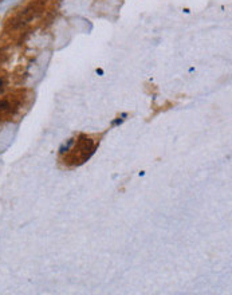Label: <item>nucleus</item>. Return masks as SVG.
I'll return each instance as SVG.
<instances>
[{
	"label": "nucleus",
	"instance_id": "nucleus-1",
	"mask_svg": "<svg viewBox=\"0 0 232 295\" xmlns=\"http://www.w3.org/2000/svg\"><path fill=\"white\" fill-rule=\"evenodd\" d=\"M97 145L91 141L87 136H79L77 142H74V138L69 139L64 145H62L59 149L61 154H66L64 161L71 162V165H81L86 162L90 157L94 154Z\"/></svg>",
	"mask_w": 232,
	"mask_h": 295
},
{
	"label": "nucleus",
	"instance_id": "nucleus-4",
	"mask_svg": "<svg viewBox=\"0 0 232 295\" xmlns=\"http://www.w3.org/2000/svg\"><path fill=\"white\" fill-rule=\"evenodd\" d=\"M4 91V79L0 78V94Z\"/></svg>",
	"mask_w": 232,
	"mask_h": 295
},
{
	"label": "nucleus",
	"instance_id": "nucleus-3",
	"mask_svg": "<svg viewBox=\"0 0 232 295\" xmlns=\"http://www.w3.org/2000/svg\"><path fill=\"white\" fill-rule=\"evenodd\" d=\"M122 122H123V118H117L115 121H113L112 122V125L115 126V125H120V123H122Z\"/></svg>",
	"mask_w": 232,
	"mask_h": 295
},
{
	"label": "nucleus",
	"instance_id": "nucleus-2",
	"mask_svg": "<svg viewBox=\"0 0 232 295\" xmlns=\"http://www.w3.org/2000/svg\"><path fill=\"white\" fill-rule=\"evenodd\" d=\"M9 107V102L6 99H1L0 101V112H6V110H8Z\"/></svg>",
	"mask_w": 232,
	"mask_h": 295
}]
</instances>
